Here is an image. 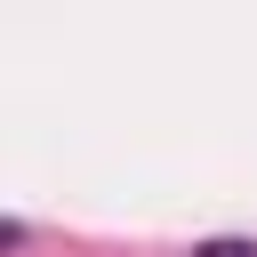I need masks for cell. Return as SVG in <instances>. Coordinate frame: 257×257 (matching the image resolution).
<instances>
[{"label":"cell","instance_id":"6da1fadb","mask_svg":"<svg viewBox=\"0 0 257 257\" xmlns=\"http://www.w3.org/2000/svg\"><path fill=\"white\" fill-rule=\"evenodd\" d=\"M193 257H257V241H201Z\"/></svg>","mask_w":257,"mask_h":257}]
</instances>
